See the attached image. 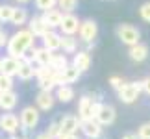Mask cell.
<instances>
[{
    "mask_svg": "<svg viewBox=\"0 0 150 139\" xmlns=\"http://www.w3.org/2000/svg\"><path fill=\"white\" fill-rule=\"evenodd\" d=\"M35 139H54V137L48 135L47 132H43V134H37V135H35Z\"/></svg>",
    "mask_w": 150,
    "mask_h": 139,
    "instance_id": "cell-39",
    "label": "cell"
},
{
    "mask_svg": "<svg viewBox=\"0 0 150 139\" xmlns=\"http://www.w3.org/2000/svg\"><path fill=\"white\" fill-rule=\"evenodd\" d=\"M17 4H28V2H32V0H15Z\"/></svg>",
    "mask_w": 150,
    "mask_h": 139,
    "instance_id": "cell-40",
    "label": "cell"
},
{
    "mask_svg": "<svg viewBox=\"0 0 150 139\" xmlns=\"http://www.w3.org/2000/svg\"><path fill=\"white\" fill-rule=\"evenodd\" d=\"M22 65V60L19 57H13V56H6L2 57V72L8 74V76H17L19 74V69Z\"/></svg>",
    "mask_w": 150,
    "mask_h": 139,
    "instance_id": "cell-16",
    "label": "cell"
},
{
    "mask_svg": "<svg viewBox=\"0 0 150 139\" xmlns=\"http://www.w3.org/2000/svg\"><path fill=\"white\" fill-rule=\"evenodd\" d=\"M91 63H93V57H91L89 50H78L76 54L72 56V65L78 67L82 72H87L91 69Z\"/></svg>",
    "mask_w": 150,
    "mask_h": 139,
    "instance_id": "cell-15",
    "label": "cell"
},
{
    "mask_svg": "<svg viewBox=\"0 0 150 139\" xmlns=\"http://www.w3.org/2000/svg\"><path fill=\"white\" fill-rule=\"evenodd\" d=\"M28 28H30V32H32L35 37H39V39H41L47 32H50V30H52V28L47 24V22H45L43 15L30 17V21H28Z\"/></svg>",
    "mask_w": 150,
    "mask_h": 139,
    "instance_id": "cell-12",
    "label": "cell"
},
{
    "mask_svg": "<svg viewBox=\"0 0 150 139\" xmlns=\"http://www.w3.org/2000/svg\"><path fill=\"white\" fill-rule=\"evenodd\" d=\"M63 76H65V84H76L80 80V76H82V71L71 63V65L63 71Z\"/></svg>",
    "mask_w": 150,
    "mask_h": 139,
    "instance_id": "cell-26",
    "label": "cell"
},
{
    "mask_svg": "<svg viewBox=\"0 0 150 139\" xmlns=\"http://www.w3.org/2000/svg\"><path fill=\"white\" fill-rule=\"evenodd\" d=\"M63 11L59 8H52V9H47V11H43V19L45 22L52 28V30H56V28H59L61 26V21H63Z\"/></svg>",
    "mask_w": 150,
    "mask_h": 139,
    "instance_id": "cell-17",
    "label": "cell"
},
{
    "mask_svg": "<svg viewBox=\"0 0 150 139\" xmlns=\"http://www.w3.org/2000/svg\"><path fill=\"white\" fill-rule=\"evenodd\" d=\"M13 76H8V74L0 72V93H6V91H11L13 89Z\"/></svg>",
    "mask_w": 150,
    "mask_h": 139,
    "instance_id": "cell-29",
    "label": "cell"
},
{
    "mask_svg": "<svg viewBox=\"0 0 150 139\" xmlns=\"http://www.w3.org/2000/svg\"><path fill=\"white\" fill-rule=\"evenodd\" d=\"M96 35H98V24H96L95 19H85L82 21V24H80V32H78V39L80 43H95Z\"/></svg>",
    "mask_w": 150,
    "mask_h": 139,
    "instance_id": "cell-5",
    "label": "cell"
},
{
    "mask_svg": "<svg viewBox=\"0 0 150 139\" xmlns=\"http://www.w3.org/2000/svg\"><path fill=\"white\" fill-rule=\"evenodd\" d=\"M139 17H141V21L150 24V2H145L139 6Z\"/></svg>",
    "mask_w": 150,
    "mask_h": 139,
    "instance_id": "cell-31",
    "label": "cell"
},
{
    "mask_svg": "<svg viewBox=\"0 0 150 139\" xmlns=\"http://www.w3.org/2000/svg\"><path fill=\"white\" fill-rule=\"evenodd\" d=\"M141 82H143V93L150 95V76H146L145 80H141Z\"/></svg>",
    "mask_w": 150,
    "mask_h": 139,
    "instance_id": "cell-37",
    "label": "cell"
},
{
    "mask_svg": "<svg viewBox=\"0 0 150 139\" xmlns=\"http://www.w3.org/2000/svg\"><path fill=\"white\" fill-rule=\"evenodd\" d=\"M128 56L132 61L135 63H143L148 57V46L145 43H137L134 46H128Z\"/></svg>",
    "mask_w": 150,
    "mask_h": 139,
    "instance_id": "cell-19",
    "label": "cell"
},
{
    "mask_svg": "<svg viewBox=\"0 0 150 139\" xmlns=\"http://www.w3.org/2000/svg\"><path fill=\"white\" fill-rule=\"evenodd\" d=\"M21 117V126L26 130H33L35 126L39 124V119H41V109L37 106H24L19 113Z\"/></svg>",
    "mask_w": 150,
    "mask_h": 139,
    "instance_id": "cell-4",
    "label": "cell"
},
{
    "mask_svg": "<svg viewBox=\"0 0 150 139\" xmlns=\"http://www.w3.org/2000/svg\"><path fill=\"white\" fill-rule=\"evenodd\" d=\"M56 98L59 100L61 104H69L72 102V98L76 96V91H74V87L71 84H65V85H59V87H56Z\"/></svg>",
    "mask_w": 150,
    "mask_h": 139,
    "instance_id": "cell-20",
    "label": "cell"
},
{
    "mask_svg": "<svg viewBox=\"0 0 150 139\" xmlns=\"http://www.w3.org/2000/svg\"><path fill=\"white\" fill-rule=\"evenodd\" d=\"M96 121L102 126H111L115 121H117V109H115L111 104H102L98 115H96Z\"/></svg>",
    "mask_w": 150,
    "mask_h": 139,
    "instance_id": "cell-13",
    "label": "cell"
},
{
    "mask_svg": "<svg viewBox=\"0 0 150 139\" xmlns=\"http://www.w3.org/2000/svg\"><path fill=\"white\" fill-rule=\"evenodd\" d=\"M108 84H109V87H111V89H115V91H119V89L122 87V85H124L126 82H124V80L120 78V76H111V78L108 80Z\"/></svg>",
    "mask_w": 150,
    "mask_h": 139,
    "instance_id": "cell-34",
    "label": "cell"
},
{
    "mask_svg": "<svg viewBox=\"0 0 150 139\" xmlns=\"http://www.w3.org/2000/svg\"><path fill=\"white\" fill-rule=\"evenodd\" d=\"M8 139H17V137H15V135H9V137H8Z\"/></svg>",
    "mask_w": 150,
    "mask_h": 139,
    "instance_id": "cell-42",
    "label": "cell"
},
{
    "mask_svg": "<svg viewBox=\"0 0 150 139\" xmlns=\"http://www.w3.org/2000/svg\"><path fill=\"white\" fill-rule=\"evenodd\" d=\"M100 139H102V137H100Z\"/></svg>",
    "mask_w": 150,
    "mask_h": 139,
    "instance_id": "cell-43",
    "label": "cell"
},
{
    "mask_svg": "<svg viewBox=\"0 0 150 139\" xmlns=\"http://www.w3.org/2000/svg\"><path fill=\"white\" fill-rule=\"evenodd\" d=\"M33 52H35V65H50L54 52H50L48 48H45V46H41V48L35 46Z\"/></svg>",
    "mask_w": 150,
    "mask_h": 139,
    "instance_id": "cell-23",
    "label": "cell"
},
{
    "mask_svg": "<svg viewBox=\"0 0 150 139\" xmlns=\"http://www.w3.org/2000/svg\"><path fill=\"white\" fill-rule=\"evenodd\" d=\"M9 33L6 32V30H2L0 28V48H4V46H8V43H9Z\"/></svg>",
    "mask_w": 150,
    "mask_h": 139,
    "instance_id": "cell-36",
    "label": "cell"
},
{
    "mask_svg": "<svg viewBox=\"0 0 150 139\" xmlns=\"http://www.w3.org/2000/svg\"><path fill=\"white\" fill-rule=\"evenodd\" d=\"M80 124H82V121H80L78 115H72V113L63 115V117L59 119L61 135H72V134H78ZM61 135H59V137H61Z\"/></svg>",
    "mask_w": 150,
    "mask_h": 139,
    "instance_id": "cell-7",
    "label": "cell"
},
{
    "mask_svg": "<svg viewBox=\"0 0 150 139\" xmlns=\"http://www.w3.org/2000/svg\"><path fill=\"white\" fill-rule=\"evenodd\" d=\"M33 43H35V35L30 32V28H19V30L9 37V43L6 46V52H8V56H13V57L22 60L24 54L33 46Z\"/></svg>",
    "mask_w": 150,
    "mask_h": 139,
    "instance_id": "cell-1",
    "label": "cell"
},
{
    "mask_svg": "<svg viewBox=\"0 0 150 139\" xmlns=\"http://www.w3.org/2000/svg\"><path fill=\"white\" fill-rule=\"evenodd\" d=\"M39 85V89H43V91H54L57 85L54 84V78H47V80H41V82H37Z\"/></svg>",
    "mask_w": 150,
    "mask_h": 139,
    "instance_id": "cell-33",
    "label": "cell"
},
{
    "mask_svg": "<svg viewBox=\"0 0 150 139\" xmlns=\"http://www.w3.org/2000/svg\"><path fill=\"white\" fill-rule=\"evenodd\" d=\"M122 139H143L137 132H126V134L122 135Z\"/></svg>",
    "mask_w": 150,
    "mask_h": 139,
    "instance_id": "cell-38",
    "label": "cell"
},
{
    "mask_svg": "<svg viewBox=\"0 0 150 139\" xmlns=\"http://www.w3.org/2000/svg\"><path fill=\"white\" fill-rule=\"evenodd\" d=\"M80 130H82L83 137H87V139H100V137H102L104 126H102L96 119H87V121H82Z\"/></svg>",
    "mask_w": 150,
    "mask_h": 139,
    "instance_id": "cell-9",
    "label": "cell"
},
{
    "mask_svg": "<svg viewBox=\"0 0 150 139\" xmlns=\"http://www.w3.org/2000/svg\"><path fill=\"white\" fill-rule=\"evenodd\" d=\"M28 21H30L28 9L26 8H15L13 17H11V24L17 28H24V24H28Z\"/></svg>",
    "mask_w": 150,
    "mask_h": 139,
    "instance_id": "cell-22",
    "label": "cell"
},
{
    "mask_svg": "<svg viewBox=\"0 0 150 139\" xmlns=\"http://www.w3.org/2000/svg\"><path fill=\"white\" fill-rule=\"evenodd\" d=\"M95 100H100V98H95V95H82L80 96V100H78V117H80V121L93 119Z\"/></svg>",
    "mask_w": 150,
    "mask_h": 139,
    "instance_id": "cell-8",
    "label": "cell"
},
{
    "mask_svg": "<svg viewBox=\"0 0 150 139\" xmlns=\"http://www.w3.org/2000/svg\"><path fill=\"white\" fill-rule=\"evenodd\" d=\"M80 24H82V21H80L74 13H65L59 30H61L63 35H76L80 32Z\"/></svg>",
    "mask_w": 150,
    "mask_h": 139,
    "instance_id": "cell-10",
    "label": "cell"
},
{
    "mask_svg": "<svg viewBox=\"0 0 150 139\" xmlns=\"http://www.w3.org/2000/svg\"><path fill=\"white\" fill-rule=\"evenodd\" d=\"M143 93V82H126L117 91V96L122 104H134Z\"/></svg>",
    "mask_w": 150,
    "mask_h": 139,
    "instance_id": "cell-3",
    "label": "cell"
},
{
    "mask_svg": "<svg viewBox=\"0 0 150 139\" xmlns=\"http://www.w3.org/2000/svg\"><path fill=\"white\" fill-rule=\"evenodd\" d=\"M80 0H57V8L63 13H74V9L78 8Z\"/></svg>",
    "mask_w": 150,
    "mask_h": 139,
    "instance_id": "cell-27",
    "label": "cell"
},
{
    "mask_svg": "<svg viewBox=\"0 0 150 139\" xmlns=\"http://www.w3.org/2000/svg\"><path fill=\"white\" fill-rule=\"evenodd\" d=\"M35 8L39 11H47V9H52V8H57V0H33Z\"/></svg>",
    "mask_w": 150,
    "mask_h": 139,
    "instance_id": "cell-30",
    "label": "cell"
},
{
    "mask_svg": "<svg viewBox=\"0 0 150 139\" xmlns=\"http://www.w3.org/2000/svg\"><path fill=\"white\" fill-rule=\"evenodd\" d=\"M115 33H117L119 41L122 45H126V46H134L137 43H141V32L137 30L134 24H130V22L119 24L117 30H115Z\"/></svg>",
    "mask_w": 150,
    "mask_h": 139,
    "instance_id": "cell-2",
    "label": "cell"
},
{
    "mask_svg": "<svg viewBox=\"0 0 150 139\" xmlns=\"http://www.w3.org/2000/svg\"><path fill=\"white\" fill-rule=\"evenodd\" d=\"M0 72H2V57H0Z\"/></svg>",
    "mask_w": 150,
    "mask_h": 139,
    "instance_id": "cell-41",
    "label": "cell"
},
{
    "mask_svg": "<svg viewBox=\"0 0 150 139\" xmlns=\"http://www.w3.org/2000/svg\"><path fill=\"white\" fill-rule=\"evenodd\" d=\"M19 104V95L11 89V91H6V93H0V109L4 111H13Z\"/></svg>",
    "mask_w": 150,
    "mask_h": 139,
    "instance_id": "cell-18",
    "label": "cell"
},
{
    "mask_svg": "<svg viewBox=\"0 0 150 139\" xmlns=\"http://www.w3.org/2000/svg\"><path fill=\"white\" fill-rule=\"evenodd\" d=\"M13 11H15V6H9V4H0V22H11Z\"/></svg>",
    "mask_w": 150,
    "mask_h": 139,
    "instance_id": "cell-28",
    "label": "cell"
},
{
    "mask_svg": "<svg viewBox=\"0 0 150 139\" xmlns=\"http://www.w3.org/2000/svg\"><path fill=\"white\" fill-rule=\"evenodd\" d=\"M21 128V117L11 111H6L0 115V132H6L8 135H13Z\"/></svg>",
    "mask_w": 150,
    "mask_h": 139,
    "instance_id": "cell-6",
    "label": "cell"
},
{
    "mask_svg": "<svg viewBox=\"0 0 150 139\" xmlns=\"http://www.w3.org/2000/svg\"><path fill=\"white\" fill-rule=\"evenodd\" d=\"M35 69L33 67V63H28V61H22V65L19 69V80H22V82H28V80H32L33 76H35Z\"/></svg>",
    "mask_w": 150,
    "mask_h": 139,
    "instance_id": "cell-25",
    "label": "cell"
},
{
    "mask_svg": "<svg viewBox=\"0 0 150 139\" xmlns=\"http://www.w3.org/2000/svg\"><path fill=\"white\" fill-rule=\"evenodd\" d=\"M61 35H63V33H61ZM78 41H80V39L76 35H63L61 37V52L74 56L78 52Z\"/></svg>",
    "mask_w": 150,
    "mask_h": 139,
    "instance_id": "cell-21",
    "label": "cell"
},
{
    "mask_svg": "<svg viewBox=\"0 0 150 139\" xmlns=\"http://www.w3.org/2000/svg\"><path fill=\"white\" fill-rule=\"evenodd\" d=\"M56 95L52 91H39L37 95H35V106L41 109V111H50L52 108H54V104H56Z\"/></svg>",
    "mask_w": 150,
    "mask_h": 139,
    "instance_id": "cell-11",
    "label": "cell"
},
{
    "mask_svg": "<svg viewBox=\"0 0 150 139\" xmlns=\"http://www.w3.org/2000/svg\"><path fill=\"white\" fill-rule=\"evenodd\" d=\"M47 134H48V135H52L54 139H59V135H61L59 121H57V123H50V124H48V128H47Z\"/></svg>",
    "mask_w": 150,
    "mask_h": 139,
    "instance_id": "cell-32",
    "label": "cell"
},
{
    "mask_svg": "<svg viewBox=\"0 0 150 139\" xmlns=\"http://www.w3.org/2000/svg\"><path fill=\"white\" fill-rule=\"evenodd\" d=\"M69 65H71V63H69V57H67L65 52H61V54L54 52V56H52V61H50V67L54 69V71H65Z\"/></svg>",
    "mask_w": 150,
    "mask_h": 139,
    "instance_id": "cell-24",
    "label": "cell"
},
{
    "mask_svg": "<svg viewBox=\"0 0 150 139\" xmlns=\"http://www.w3.org/2000/svg\"><path fill=\"white\" fill-rule=\"evenodd\" d=\"M137 134L143 139H150V123H143L139 128H137Z\"/></svg>",
    "mask_w": 150,
    "mask_h": 139,
    "instance_id": "cell-35",
    "label": "cell"
},
{
    "mask_svg": "<svg viewBox=\"0 0 150 139\" xmlns=\"http://www.w3.org/2000/svg\"><path fill=\"white\" fill-rule=\"evenodd\" d=\"M61 37H63L61 33H57L56 30H50L41 37V41H43L45 48H48L50 52H57V50H61Z\"/></svg>",
    "mask_w": 150,
    "mask_h": 139,
    "instance_id": "cell-14",
    "label": "cell"
}]
</instances>
